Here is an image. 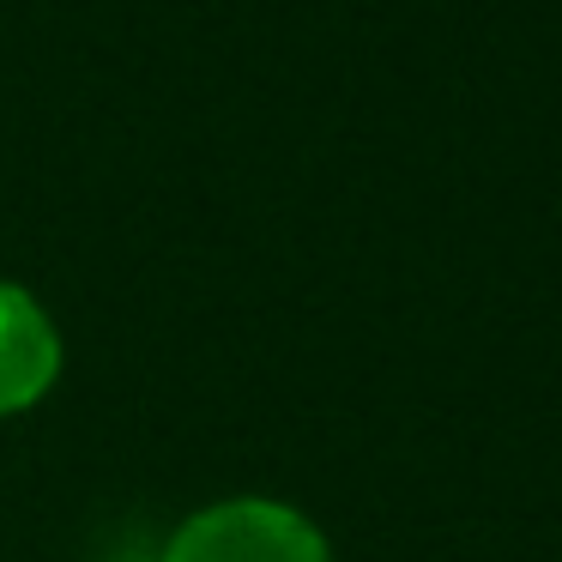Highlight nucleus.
<instances>
[{
    "mask_svg": "<svg viewBox=\"0 0 562 562\" xmlns=\"http://www.w3.org/2000/svg\"><path fill=\"white\" fill-rule=\"evenodd\" d=\"M158 562H333V544L291 502L231 496L188 514Z\"/></svg>",
    "mask_w": 562,
    "mask_h": 562,
    "instance_id": "nucleus-1",
    "label": "nucleus"
},
{
    "mask_svg": "<svg viewBox=\"0 0 562 562\" xmlns=\"http://www.w3.org/2000/svg\"><path fill=\"white\" fill-rule=\"evenodd\" d=\"M61 363L67 345L55 315L25 284L0 279V417H19L49 400V387L61 381Z\"/></svg>",
    "mask_w": 562,
    "mask_h": 562,
    "instance_id": "nucleus-2",
    "label": "nucleus"
}]
</instances>
